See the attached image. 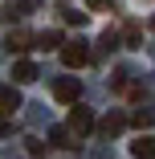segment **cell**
<instances>
[{
    "mask_svg": "<svg viewBox=\"0 0 155 159\" xmlns=\"http://www.w3.org/2000/svg\"><path fill=\"white\" fill-rule=\"evenodd\" d=\"M66 126H70V135H90L94 131V110L90 106H82V102H74V110H70V118H66Z\"/></svg>",
    "mask_w": 155,
    "mask_h": 159,
    "instance_id": "6da1fadb",
    "label": "cell"
},
{
    "mask_svg": "<svg viewBox=\"0 0 155 159\" xmlns=\"http://www.w3.org/2000/svg\"><path fill=\"white\" fill-rule=\"evenodd\" d=\"M53 98L66 102V106H74V102L82 98V82H78V78H57V82H53Z\"/></svg>",
    "mask_w": 155,
    "mask_h": 159,
    "instance_id": "7a4b0ae2",
    "label": "cell"
},
{
    "mask_svg": "<svg viewBox=\"0 0 155 159\" xmlns=\"http://www.w3.org/2000/svg\"><path fill=\"white\" fill-rule=\"evenodd\" d=\"M61 61H66L70 70H82L86 61H90V49L82 41H70V45H61Z\"/></svg>",
    "mask_w": 155,
    "mask_h": 159,
    "instance_id": "3957f363",
    "label": "cell"
},
{
    "mask_svg": "<svg viewBox=\"0 0 155 159\" xmlns=\"http://www.w3.org/2000/svg\"><path fill=\"white\" fill-rule=\"evenodd\" d=\"M131 155L135 159H155V135H139L131 143Z\"/></svg>",
    "mask_w": 155,
    "mask_h": 159,
    "instance_id": "277c9868",
    "label": "cell"
},
{
    "mask_svg": "<svg viewBox=\"0 0 155 159\" xmlns=\"http://www.w3.org/2000/svg\"><path fill=\"white\" fill-rule=\"evenodd\" d=\"M21 110V94L12 86H0V114H16Z\"/></svg>",
    "mask_w": 155,
    "mask_h": 159,
    "instance_id": "5b68a950",
    "label": "cell"
},
{
    "mask_svg": "<svg viewBox=\"0 0 155 159\" xmlns=\"http://www.w3.org/2000/svg\"><path fill=\"white\" fill-rule=\"evenodd\" d=\"M12 82H37V66H33V61H16V66H12Z\"/></svg>",
    "mask_w": 155,
    "mask_h": 159,
    "instance_id": "8992f818",
    "label": "cell"
},
{
    "mask_svg": "<svg viewBox=\"0 0 155 159\" xmlns=\"http://www.w3.org/2000/svg\"><path fill=\"white\" fill-rule=\"evenodd\" d=\"M122 126H127V118H122V114H106V118L98 122V131H102L106 139H114V135L122 131Z\"/></svg>",
    "mask_w": 155,
    "mask_h": 159,
    "instance_id": "52a82bcc",
    "label": "cell"
},
{
    "mask_svg": "<svg viewBox=\"0 0 155 159\" xmlns=\"http://www.w3.org/2000/svg\"><path fill=\"white\" fill-rule=\"evenodd\" d=\"M29 41H33V37H29L25 29H16V33H8V49H12V53H25V49H29Z\"/></svg>",
    "mask_w": 155,
    "mask_h": 159,
    "instance_id": "ba28073f",
    "label": "cell"
},
{
    "mask_svg": "<svg viewBox=\"0 0 155 159\" xmlns=\"http://www.w3.org/2000/svg\"><path fill=\"white\" fill-rule=\"evenodd\" d=\"M33 41H37V49H57V45H61V33H57V29H49V33H37Z\"/></svg>",
    "mask_w": 155,
    "mask_h": 159,
    "instance_id": "9c48e42d",
    "label": "cell"
},
{
    "mask_svg": "<svg viewBox=\"0 0 155 159\" xmlns=\"http://www.w3.org/2000/svg\"><path fill=\"white\" fill-rule=\"evenodd\" d=\"M70 139H74V135H70V126H53V131H49V143H53V147H74Z\"/></svg>",
    "mask_w": 155,
    "mask_h": 159,
    "instance_id": "30bf717a",
    "label": "cell"
},
{
    "mask_svg": "<svg viewBox=\"0 0 155 159\" xmlns=\"http://www.w3.org/2000/svg\"><path fill=\"white\" fill-rule=\"evenodd\" d=\"M155 118H151V110H135L131 114V126H139V131H143V126H151Z\"/></svg>",
    "mask_w": 155,
    "mask_h": 159,
    "instance_id": "8fae6325",
    "label": "cell"
},
{
    "mask_svg": "<svg viewBox=\"0 0 155 159\" xmlns=\"http://www.w3.org/2000/svg\"><path fill=\"white\" fill-rule=\"evenodd\" d=\"M61 16H66V20H70V25H78V29H82V25H86V12H74V8H61Z\"/></svg>",
    "mask_w": 155,
    "mask_h": 159,
    "instance_id": "7c38bea8",
    "label": "cell"
},
{
    "mask_svg": "<svg viewBox=\"0 0 155 159\" xmlns=\"http://www.w3.org/2000/svg\"><path fill=\"white\" fill-rule=\"evenodd\" d=\"M4 135H12V122H4V118H0V139H4Z\"/></svg>",
    "mask_w": 155,
    "mask_h": 159,
    "instance_id": "4fadbf2b",
    "label": "cell"
},
{
    "mask_svg": "<svg viewBox=\"0 0 155 159\" xmlns=\"http://www.w3.org/2000/svg\"><path fill=\"white\" fill-rule=\"evenodd\" d=\"M86 4H90V8H106V0H86Z\"/></svg>",
    "mask_w": 155,
    "mask_h": 159,
    "instance_id": "5bb4252c",
    "label": "cell"
},
{
    "mask_svg": "<svg viewBox=\"0 0 155 159\" xmlns=\"http://www.w3.org/2000/svg\"><path fill=\"white\" fill-rule=\"evenodd\" d=\"M151 29H155V16H151Z\"/></svg>",
    "mask_w": 155,
    "mask_h": 159,
    "instance_id": "9a60e30c",
    "label": "cell"
}]
</instances>
